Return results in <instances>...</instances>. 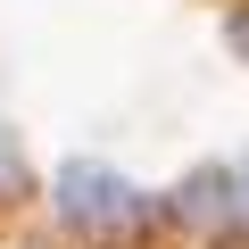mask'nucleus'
<instances>
[{
    "instance_id": "obj_1",
    "label": "nucleus",
    "mask_w": 249,
    "mask_h": 249,
    "mask_svg": "<svg viewBox=\"0 0 249 249\" xmlns=\"http://www.w3.org/2000/svg\"><path fill=\"white\" fill-rule=\"evenodd\" d=\"M50 216L75 224V232H133V224L150 216V191H142L133 175L100 166V158H67V166L50 175Z\"/></svg>"
},
{
    "instance_id": "obj_3",
    "label": "nucleus",
    "mask_w": 249,
    "mask_h": 249,
    "mask_svg": "<svg viewBox=\"0 0 249 249\" xmlns=\"http://www.w3.org/2000/svg\"><path fill=\"white\" fill-rule=\"evenodd\" d=\"M34 191V166H25V150H17V133L0 124V199H25Z\"/></svg>"
},
{
    "instance_id": "obj_4",
    "label": "nucleus",
    "mask_w": 249,
    "mask_h": 249,
    "mask_svg": "<svg viewBox=\"0 0 249 249\" xmlns=\"http://www.w3.org/2000/svg\"><path fill=\"white\" fill-rule=\"evenodd\" d=\"M224 42H232V50L249 58V9H232V25H224Z\"/></svg>"
},
{
    "instance_id": "obj_2",
    "label": "nucleus",
    "mask_w": 249,
    "mask_h": 249,
    "mask_svg": "<svg viewBox=\"0 0 249 249\" xmlns=\"http://www.w3.org/2000/svg\"><path fill=\"white\" fill-rule=\"evenodd\" d=\"M183 224L199 232H224V241H249V158H216V166H191L166 199Z\"/></svg>"
}]
</instances>
